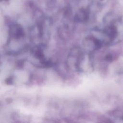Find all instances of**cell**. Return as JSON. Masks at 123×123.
I'll use <instances>...</instances> for the list:
<instances>
[{
	"instance_id": "obj_1",
	"label": "cell",
	"mask_w": 123,
	"mask_h": 123,
	"mask_svg": "<svg viewBox=\"0 0 123 123\" xmlns=\"http://www.w3.org/2000/svg\"><path fill=\"white\" fill-rule=\"evenodd\" d=\"M24 36L23 29L18 26H14L11 28L9 31L10 38L19 39L22 38Z\"/></svg>"
},
{
	"instance_id": "obj_2",
	"label": "cell",
	"mask_w": 123,
	"mask_h": 123,
	"mask_svg": "<svg viewBox=\"0 0 123 123\" xmlns=\"http://www.w3.org/2000/svg\"><path fill=\"white\" fill-rule=\"evenodd\" d=\"M32 53L34 56L38 59L40 62L43 65L47 60L45 59L44 54L43 53V49L40 46H36L32 49Z\"/></svg>"
},
{
	"instance_id": "obj_3",
	"label": "cell",
	"mask_w": 123,
	"mask_h": 123,
	"mask_svg": "<svg viewBox=\"0 0 123 123\" xmlns=\"http://www.w3.org/2000/svg\"><path fill=\"white\" fill-rule=\"evenodd\" d=\"M13 82V77L12 76H10L7 78L5 80V83L7 85H12Z\"/></svg>"
}]
</instances>
